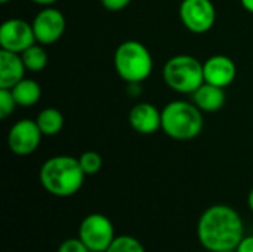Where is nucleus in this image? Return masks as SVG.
<instances>
[{
    "label": "nucleus",
    "instance_id": "obj_1",
    "mask_svg": "<svg viewBox=\"0 0 253 252\" xmlns=\"http://www.w3.org/2000/svg\"><path fill=\"white\" fill-rule=\"evenodd\" d=\"M197 238L208 251H233L245 238L243 220L234 208L213 205L200 215Z\"/></svg>",
    "mask_w": 253,
    "mask_h": 252
},
{
    "label": "nucleus",
    "instance_id": "obj_2",
    "mask_svg": "<svg viewBox=\"0 0 253 252\" xmlns=\"http://www.w3.org/2000/svg\"><path fill=\"white\" fill-rule=\"evenodd\" d=\"M84 171L79 159L61 154L49 157L39 172L42 187L58 198H68L76 195L84 183Z\"/></svg>",
    "mask_w": 253,
    "mask_h": 252
},
{
    "label": "nucleus",
    "instance_id": "obj_3",
    "mask_svg": "<svg viewBox=\"0 0 253 252\" xmlns=\"http://www.w3.org/2000/svg\"><path fill=\"white\" fill-rule=\"evenodd\" d=\"M203 126V111L194 102L176 100L162 110V131L172 140H194L202 134Z\"/></svg>",
    "mask_w": 253,
    "mask_h": 252
},
{
    "label": "nucleus",
    "instance_id": "obj_4",
    "mask_svg": "<svg viewBox=\"0 0 253 252\" xmlns=\"http://www.w3.org/2000/svg\"><path fill=\"white\" fill-rule=\"evenodd\" d=\"M117 76L127 85H139L153 73V55L150 49L138 40H126L117 46L113 56Z\"/></svg>",
    "mask_w": 253,
    "mask_h": 252
},
{
    "label": "nucleus",
    "instance_id": "obj_5",
    "mask_svg": "<svg viewBox=\"0 0 253 252\" xmlns=\"http://www.w3.org/2000/svg\"><path fill=\"white\" fill-rule=\"evenodd\" d=\"M163 80L175 92L190 95L205 83L203 62L193 55L179 53L169 58L163 67Z\"/></svg>",
    "mask_w": 253,
    "mask_h": 252
},
{
    "label": "nucleus",
    "instance_id": "obj_6",
    "mask_svg": "<svg viewBox=\"0 0 253 252\" xmlns=\"http://www.w3.org/2000/svg\"><path fill=\"white\" fill-rule=\"evenodd\" d=\"M79 238L90 252H105L116 239L114 226L104 214H89L79 226Z\"/></svg>",
    "mask_w": 253,
    "mask_h": 252
},
{
    "label": "nucleus",
    "instance_id": "obj_7",
    "mask_svg": "<svg viewBox=\"0 0 253 252\" xmlns=\"http://www.w3.org/2000/svg\"><path fill=\"white\" fill-rule=\"evenodd\" d=\"M179 18L188 31L205 34L216 22V9L212 0H181Z\"/></svg>",
    "mask_w": 253,
    "mask_h": 252
},
{
    "label": "nucleus",
    "instance_id": "obj_8",
    "mask_svg": "<svg viewBox=\"0 0 253 252\" xmlns=\"http://www.w3.org/2000/svg\"><path fill=\"white\" fill-rule=\"evenodd\" d=\"M42 137L43 134L36 120L21 119L7 132V147L16 156H30L39 149Z\"/></svg>",
    "mask_w": 253,
    "mask_h": 252
},
{
    "label": "nucleus",
    "instance_id": "obj_9",
    "mask_svg": "<svg viewBox=\"0 0 253 252\" xmlns=\"http://www.w3.org/2000/svg\"><path fill=\"white\" fill-rule=\"evenodd\" d=\"M36 42L40 45H53L56 43L64 31H65V16L64 13L53 7V6H44L33 19L31 22Z\"/></svg>",
    "mask_w": 253,
    "mask_h": 252
},
{
    "label": "nucleus",
    "instance_id": "obj_10",
    "mask_svg": "<svg viewBox=\"0 0 253 252\" xmlns=\"http://www.w3.org/2000/svg\"><path fill=\"white\" fill-rule=\"evenodd\" d=\"M36 43L33 25L21 18H9L0 25V46L3 50L22 53Z\"/></svg>",
    "mask_w": 253,
    "mask_h": 252
},
{
    "label": "nucleus",
    "instance_id": "obj_11",
    "mask_svg": "<svg viewBox=\"0 0 253 252\" xmlns=\"http://www.w3.org/2000/svg\"><path fill=\"white\" fill-rule=\"evenodd\" d=\"M203 74L206 83L225 89L236 80L237 65L227 55H213L203 62Z\"/></svg>",
    "mask_w": 253,
    "mask_h": 252
},
{
    "label": "nucleus",
    "instance_id": "obj_12",
    "mask_svg": "<svg viewBox=\"0 0 253 252\" xmlns=\"http://www.w3.org/2000/svg\"><path fill=\"white\" fill-rule=\"evenodd\" d=\"M130 128L141 135H151L162 129V110L151 102H138L129 111Z\"/></svg>",
    "mask_w": 253,
    "mask_h": 252
},
{
    "label": "nucleus",
    "instance_id": "obj_13",
    "mask_svg": "<svg viewBox=\"0 0 253 252\" xmlns=\"http://www.w3.org/2000/svg\"><path fill=\"white\" fill-rule=\"evenodd\" d=\"M27 68L22 62L21 53L0 50V88L12 89L24 79Z\"/></svg>",
    "mask_w": 253,
    "mask_h": 252
},
{
    "label": "nucleus",
    "instance_id": "obj_14",
    "mask_svg": "<svg viewBox=\"0 0 253 252\" xmlns=\"http://www.w3.org/2000/svg\"><path fill=\"white\" fill-rule=\"evenodd\" d=\"M191 95H193V102L203 113H216L225 104L224 88H219L206 82L199 89H196Z\"/></svg>",
    "mask_w": 253,
    "mask_h": 252
},
{
    "label": "nucleus",
    "instance_id": "obj_15",
    "mask_svg": "<svg viewBox=\"0 0 253 252\" xmlns=\"http://www.w3.org/2000/svg\"><path fill=\"white\" fill-rule=\"evenodd\" d=\"M12 95L19 107H31L36 105L42 98V88L40 85L33 80L24 77L21 82H18L12 89Z\"/></svg>",
    "mask_w": 253,
    "mask_h": 252
},
{
    "label": "nucleus",
    "instance_id": "obj_16",
    "mask_svg": "<svg viewBox=\"0 0 253 252\" xmlns=\"http://www.w3.org/2000/svg\"><path fill=\"white\" fill-rule=\"evenodd\" d=\"M36 122H37V125H39V128H40V131L43 134V137H55L64 128V116L55 107L43 108L37 114Z\"/></svg>",
    "mask_w": 253,
    "mask_h": 252
},
{
    "label": "nucleus",
    "instance_id": "obj_17",
    "mask_svg": "<svg viewBox=\"0 0 253 252\" xmlns=\"http://www.w3.org/2000/svg\"><path fill=\"white\" fill-rule=\"evenodd\" d=\"M22 62L27 68V71L31 73H39L42 70L46 68L47 61H49V55L46 52V49L43 48V45L40 43H34L30 48H27L22 53H21Z\"/></svg>",
    "mask_w": 253,
    "mask_h": 252
},
{
    "label": "nucleus",
    "instance_id": "obj_18",
    "mask_svg": "<svg viewBox=\"0 0 253 252\" xmlns=\"http://www.w3.org/2000/svg\"><path fill=\"white\" fill-rule=\"evenodd\" d=\"M105 252H145L144 245L133 236H117Z\"/></svg>",
    "mask_w": 253,
    "mask_h": 252
},
{
    "label": "nucleus",
    "instance_id": "obj_19",
    "mask_svg": "<svg viewBox=\"0 0 253 252\" xmlns=\"http://www.w3.org/2000/svg\"><path fill=\"white\" fill-rule=\"evenodd\" d=\"M77 159H79L80 166H82V169L84 171L86 175H95L102 168V157H101V154L98 151H93V150L84 151Z\"/></svg>",
    "mask_w": 253,
    "mask_h": 252
},
{
    "label": "nucleus",
    "instance_id": "obj_20",
    "mask_svg": "<svg viewBox=\"0 0 253 252\" xmlns=\"http://www.w3.org/2000/svg\"><path fill=\"white\" fill-rule=\"evenodd\" d=\"M16 107L18 104L12 95V91L0 88V119L4 120L9 116H12Z\"/></svg>",
    "mask_w": 253,
    "mask_h": 252
},
{
    "label": "nucleus",
    "instance_id": "obj_21",
    "mask_svg": "<svg viewBox=\"0 0 253 252\" xmlns=\"http://www.w3.org/2000/svg\"><path fill=\"white\" fill-rule=\"evenodd\" d=\"M58 252H90V250L82 242L80 238H74V239H67L64 241L59 248Z\"/></svg>",
    "mask_w": 253,
    "mask_h": 252
},
{
    "label": "nucleus",
    "instance_id": "obj_22",
    "mask_svg": "<svg viewBox=\"0 0 253 252\" xmlns=\"http://www.w3.org/2000/svg\"><path fill=\"white\" fill-rule=\"evenodd\" d=\"M99 1L107 10L119 12V10H123L125 7H127L132 0H99Z\"/></svg>",
    "mask_w": 253,
    "mask_h": 252
},
{
    "label": "nucleus",
    "instance_id": "obj_23",
    "mask_svg": "<svg viewBox=\"0 0 253 252\" xmlns=\"http://www.w3.org/2000/svg\"><path fill=\"white\" fill-rule=\"evenodd\" d=\"M236 252H253V235L245 236L236 248Z\"/></svg>",
    "mask_w": 253,
    "mask_h": 252
},
{
    "label": "nucleus",
    "instance_id": "obj_24",
    "mask_svg": "<svg viewBox=\"0 0 253 252\" xmlns=\"http://www.w3.org/2000/svg\"><path fill=\"white\" fill-rule=\"evenodd\" d=\"M31 1L36 4H40V6H53L59 0H31Z\"/></svg>",
    "mask_w": 253,
    "mask_h": 252
},
{
    "label": "nucleus",
    "instance_id": "obj_25",
    "mask_svg": "<svg viewBox=\"0 0 253 252\" xmlns=\"http://www.w3.org/2000/svg\"><path fill=\"white\" fill-rule=\"evenodd\" d=\"M240 3L249 13H253V0H240Z\"/></svg>",
    "mask_w": 253,
    "mask_h": 252
},
{
    "label": "nucleus",
    "instance_id": "obj_26",
    "mask_svg": "<svg viewBox=\"0 0 253 252\" xmlns=\"http://www.w3.org/2000/svg\"><path fill=\"white\" fill-rule=\"evenodd\" d=\"M248 205H249L251 211L253 212V189L251 190V193H249V198H248Z\"/></svg>",
    "mask_w": 253,
    "mask_h": 252
},
{
    "label": "nucleus",
    "instance_id": "obj_27",
    "mask_svg": "<svg viewBox=\"0 0 253 252\" xmlns=\"http://www.w3.org/2000/svg\"><path fill=\"white\" fill-rule=\"evenodd\" d=\"M9 1H12V0H0V3H3V4H6V3H9Z\"/></svg>",
    "mask_w": 253,
    "mask_h": 252
},
{
    "label": "nucleus",
    "instance_id": "obj_28",
    "mask_svg": "<svg viewBox=\"0 0 253 252\" xmlns=\"http://www.w3.org/2000/svg\"><path fill=\"white\" fill-rule=\"evenodd\" d=\"M219 252H236V250H233V251H219Z\"/></svg>",
    "mask_w": 253,
    "mask_h": 252
}]
</instances>
